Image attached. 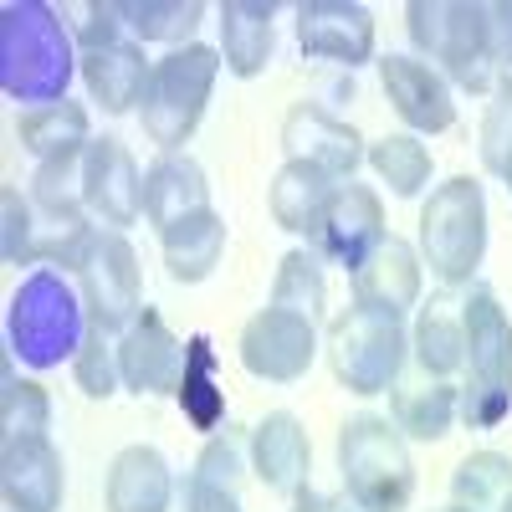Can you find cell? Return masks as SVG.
Wrapping results in <instances>:
<instances>
[{"label":"cell","instance_id":"1","mask_svg":"<svg viewBox=\"0 0 512 512\" xmlns=\"http://www.w3.org/2000/svg\"><path fill=\"white\" fill-rule=\"evenodd\" d=\"M461 328H466V390L456 420H466V431H497L512 415V318L492 287L472 282L461 287Z\"/></svg>","mask_w":512,"mask_h":512},{"label":"cell","instance_id":"2","mask_svg":"<svg viewBox=\"0 0 512 512\" xmlns=\"http://www.w3.org/2000/svg\"><path fill=\"white\" fill-rule=\"evenodd\" d=\"M405 31L420 62H431L451 88L461 93L497 88V67L487 52V6H477V0H410Z\"/></svg>","mask_w":512,"mask_h":512},{"label":"cell","instance_id":"3","mask_svg":"<svg viewBox=\"0 0 512 512\" xmlns=\"http://www.w3.org/2000/svg\"><path fill=\"white\" fill-rule=\"evenodd\" d=\"M420 262L441 287H472L487 256V195L472 175H451L420 205Z\"/></svg>","mask_w":512,"mask_h":512},{"label":"cell","instance_id":"4","mask_svg":"<svg viewBox=\"0 0 512 512\" xmlns=\"http://www.w3.org/2000/svg\"><path fill=\"white\" fill-rule=\"evenodd\" d=\"M221 52L205 47V41H190V47H175L154 62L149 93L139 103L144 134L149 144H159V154H185V144L195 139V128L205 118V103L216 93L221 77Z\"/></svg>","mask_w":512,"mask_h":512},{"label":"cell","instance_id":"5","mask_svg":"<svg viewBox=\"0 0 512 512\" xmlns=\"http://www.w3.org/2000/svg\"><path fill=\"white\" fill-rule=\"evenodd\" d=\"M323 349H328L333 379L349 395H390L410 364V333H405V318L354 303L328 323Z\"/></svg>","mask_w":512,"mask_h":512},{"label":"cell","instance_id":"6","mask_svg":"<svg viewBox=\"0 0 512 512\" xmlns=\"http://www.w3.org/2000/svg\"><path fill=\"white\" fill-rule=\"evenodd\" d=\"M338 472L344 487L379 512H400L415 497V461L410 441L390 415H354L338 425Z\"/></svg>","mask_w":512,"mask_h":512},{"label":"cell","instance_id":"7","mask_svg":"<svg viewBox=\"0 0 512 512\" xmlns=\"http://www.w3.org/2000/svg\"><path fill=\"white\" fill-rule=\"evenodd\" d=\"M72 52L52 6H6V93L57 103L67 98Z\"/></svg>","mask_w":512,"mask_h":512},{"label":"cell","instance_id":"8","mask_svg":"<svg viewBox=\"0 0 512 512\" xmlns=\"http://www.w3.org/2000/svg\"><path fill=\"white\" fill-rule=\"evenodd\" d=\"M77 292H82V318L103 333H123L144 313V277H139V251L128 246L123 231L98 226L88 251L77 262Z\"/></svg>","mask_w":512,"mask_h":512},{"label":"cell","instance_id":"9","mask_svg":"<svg viewBox=\"0 0 512 512\" xmlns=\"http://www.w3.org/2000/svg\"><path fill=\"white\" fill-rule=\"evenodd\" d=\"M72 292L67 282H57L52 272L31 277L16 303H11V344L21 359L31 364H62V354H77L82 333H88V318L72 313Z\"/></svg>","mask_w":512,"mask_h":512},{"label":"cell","instance_id":"10","mask_svg":"<svg viewBox=\"0 0 512 512\" xmlns=\"http://www.w3.org/2000/svg\"><path fill=\"white\" fill-rule=\"evenodd\" d=\"M236 354H241V369L251 379L297 384V379H308V369L318 359V323L297 318L287 308H262L246 318Z\"/></svg>","mask_w":512,"mask_h":512},{"label":"cell","instance_id":"11","mask_svg":"<svg viewBox=\"0 0 512 512\" xmlns=\"http://www.w3.org/2000/svg\"><path fill=\"white\" fill-rule=\"evenodd\" d=\"M287 164H308V169H323L328 180H354V169L364 164V139L359 128L333 118L323 103H292L287 118H282V134H277Z\"/></svg>","mask_w":512,"mask_h":512},{"label":"cell","instance_id":"12","mask_svg":"<svg viewBox=\"0 0 512 512\" xmlns=\"http://www.w3.org/2000/svg\"><path fill=\"white\" fill-rule=\"evenodd\" d=\"M118 364H123V390L180 395L185 369H190V344H180V338L169 333V323L154 308H144L118 333Z\"/></svg>","mask_w":512,"mask_h":512},{"label":"cell","instance_id":"13","mask_svg":"<svg viewBox=\"0 0 512 512\" xmlns=\"http://www.w3.org/2000/svg\"><path fill=\"white\" fill-rule=\"evenodd\" d=\"M379 88L390 98V108L400 113V123L410 134H446L456 123V88L420 57H405V52H390L379 57Z\"/></svg>","mask_w":512,"mask_h":512},{"label":"cell","instance_id":"14","mask_svg":"<svg viewBox=\"0 0 512 512\" xmlns=\"http://www.w3.org/2000/svg\"><path fill=\"white\" fill-rule=\"evenodd\" d=\"M297 47L313 62L354 72L374 62V16L359 0H303L297 6Z\"/></svg>","mask_w":512,"mask_h":512},{"label":"cell","instance_id":"15","mask_svg":"<svg viewBox=\"0 0 512 512\" xmlns=\"http://www.w3.org/2000/svg\"><path fill=\"white\" fill-rule=\"evenodd\" d=\"M82 205L108 231H128L144 216V175L118 139H93L82 154Z\"/></svg>","mask_w":512,"mask_h":512},{"label":"cell","instance_id":"16","mask_svg":"<svg viewBox=\"0 0 512 512\" xmlns=\"http://www.w3.org/2000/svg\"><path fill=\"white\" fill-rule=\"evenodd\" d=\"M384 236H390V231H384V200H379V190L344 180L338 195H333V205H328V216H323V231L313 236V251L354 272Z\"/></svg>","mask_w":512,"mask_h":512},{"label":"cell","instance_id":"17","mask_svg":"<svg viewBox=\"0 0 512 512\" xmlns=\"http://www.w3.org/2000/svg\"><path fill=\"white\" fill-rule=\"evenodd\" d=\"M420 282H425V262L420 251L400 236H384L364 262L354 267V303L405 318L410 308H420Z\"/></svg>","mask_w":512,"mask_h":512},{"label":"cell","instance_id":"18","mask_svg":"<svg viewBox=\"0 0 512 512\" xmlns=\"http://www.w3.org/2000/svg\"><path fill=\"white\" fill-rule=\"evenodd\" d=\"M251 477L277 497H292L313 482V441L297 415L272 410L251 425Z\"/></svg>","mask_w":512,"mask_h":512},{"label":"cell","instance_id":"19","mask_svg":"<svg viewBox=\"0 0 512 512\" xmlns=\"http://www.w3.org/2000/svg\"><path fill=\"white\" fill-rule=\"evenodd\" d=\"M62 451L47 436H21L0 446V502L26 512H57L62 507Z\"/></svg>","mask_w":512,"mask_h":512},{"label":"cell","instance_id":"20","mask_svg":"<svg viewBox=\"0 0 512 512\" xmlns=\"http://www.w3.org/2000/svg\"><path fill=\"white\" fill-rule=\"evenodd\" d=\"M210 210V185H205V169L190 154H159L144 169V221L164 236L169 226H180L190 216Z\"/></svg>","mask_w":512,"mask_h":512},{"label":"cell","instance_id":"21","mask_svg":"<svg viewBox=\"0 0 512 512\" xmlns=\"http://www.w3.org/2000/svg\"><path fill=\"white\" fill-rule=\"evenodd\" d=\"M154 62L144 57V47L134 36L113 41L103 52H82V82H88V98L103 113H134L149 93Z\"/></svg>","mask_w":512,"mask_h":512},{"label":"cell","instance_id":"22","mask_svg":"<svg viewBox=\"0 0 512 512\" xmlns=\"http://www.w3.org/2000/svg\"><path fill=\"white\" fill-rule=\"evenodd\" d=\"M103 507L108 512H169L175 507V477H169V461L154 446H123L108 461Z\"/></svg>","mask_w":512,"mask_h":512},{"label":"cell","instance_id":"23","mask_svg":"<svg viewBox=\"0 0 512 512\" xmlns=\"http://www.w3.org/2000/svg\"><path fill=\"white\" fill-rule=\"evenodd\" d=\"M410 359L420 374L451 379L466 369V328H461V287H446L441 297L420 303L415 328H410Z\"/></svg>","mask_w":512,"mask_h":512},{"label":"cell","instance_id":"24","mask_svg":"<svg viewBox=\"0 0 512 512\" xmlns=\"http://www.w3.org/2000/svg\"><path fill=\"white\" fill-rule=\"evenodd\" d=\"M221 62L231 77H262L277 47V6L272 0H226L221 6Z\"/></svg>","mask_w":512,"mask_h":512},{"label":"cell","instance_id":"25","mask_svg":"<svg viewBox=\"0 0 512 512\" xmlns=\"http://www.w3.org/2000/svg\"><path fill=\"white\" fill-rule=\"evenodd\" d=\"M338 185L344 180H328L323 169H308V164H282L272 185H267V210H272V221L292 236H313L323 231V216H328V205L338 195Z\"/></svg>","mask_w":512,"mask_h":512},{"label":"cell","instance_id":"26","mask_svg":"<svg viewBox=\"0 0 512 512\" xmlns=\"http://www.w3.org/2000/svg\"><path fill=\"white\" fill-rule=\"evenodd\" d=\"M16 139H21V149H26L36 164L77 159V154H88V144H93V123H88V108L72 103V98L31 103V108L16 118Z\"/></svg>","mask_w":512,"mask_h":512},{"label":"cell","instance_id":"27","mask_svg":"<svg viewBox=\"0 0 512 512\" xmlns=\"http://www.w3.org/2000/svg\"><path fill=\"white\" fill-rule=\"evenodd\" d=\"M456 410H461V390L451 379H431V374H415L390 390V420L400 425L405 441H441L451 436L456 425Z\"/></svg>","mask_w":512,"mask_h":512},{"label":"cell","instance_id":"28","mask_svg":"<svg viewBox=\"0 0 512 512\" xmlns=\"http://www.w3.org/2000/svg\"><path fill=\"white\" fill-rule=\"evenodd\" d=\"M159 251H164L169 277H175L180 287H195V282H205L210 272L221 267V256H226V221L216 216V210H200V216L169 226L159 236Z\"/></svg>","mask_w":512,"mask_h":512},{"label":"cell","instance_id":"29","mask_svg":"<svg viewBox=\"0 0 512 512\" xmlns=\"http://www.w3.org/2000/svg\"><path fill=\"white\" fill-rule=\"evenodd\" d=\"M369 169L379 175V185H390L395 200H415L425 185H431V169H436V154L420 134H384L369 144Z\"/></svg>","mask_w":512,"mask_h":512},{"label":"cell","instance_id":"30","mask_svg":"<svg viewBox=\"0 0 512 512\" xmlns=\"http://www.w3.org/2000/svg\"><path fill=\"white\" fill-rule=\"evenodd\" d=\"M451 507L461 512H507L512 507V456L472 451L451 472Z\"/></svg>","mask_w":512,"mask_h":512},{"label":"cell","instance_id":"31","mask_svg":"<svg viewBox=\"0 0 512 512\" xmlns=\"http://www.w3.org/2000/svg\"><path fill=\"white\" fill-rule=\"evenodd\" d=\"M272 308H287L308 323H323V308H328V277H323V256L313 246H297L277 262V277H272Z\"/></svg>","mask_w":512,"mask_h":512},{"label":"cell","instance_id":"32","mask_svg":"<svg viewBox=\"0 0 512 512\" xmlns=\"http://www.w3.org/2000/svg\"><path fill=\"white\" fill-rule=\"evenodd\" d=\"M123 21H128V36H134L139 47L164 41V47L175 52V47H190L195 41V26L205 21V6L200 0H128Z\"/></svg>","mask_w":512,"mask_h":512},{"label":"cell","instance_id":"33","mask_svg":"<svg viewBox=\"0 0 512 512\" xmlns=\"http://www.w3.org/2000/svg\"><path fill=\"white\" fill-rule=\"evenodd\" d=\"M72 379H77V390L88 395V400H113L123 390V364H118V338L93 328L82 333V344L72 354Z\"/></svg>","mask_w":512,"mask_h":512},{"label":"cell","instance_id":"34","mask_svg":"<svg viewBox=\"0 0 512 512\" xmlns=\"http://www.w3.org/2000/svg\"><path fill=\"white\" fill-rule=\"evenodd\" d=\"M52 431V400L36 379H16L6 364V390H0V441H21V436H47Z\"/></svg>","mask_w":512,"mask_h":512},{"label":"cell","instance_id":"35","mask_svg":"<svg viewBox=\"0 0 512 512\" xmlns=\"http://www.w3.org/2000/svg\"><path fill=\"white\" fill-rule=\"evenodd\" d=\"M180 405L190 410V420L200 431L216 436L221 431V395H216V354H210V338L195 333L190 338V369H185V384H180Z\"/></svg>","mask_w":512,"mask_h":512},{"label":"cell","instance_id":"36","mask_svg":"<svg viewBox=\"0 0 512 512\" xmlns=\"http://www.w3.org/2000/svg\"><path fill=\"white\" fill-rule=\"evenodd\" d=\"M246 472H251V436L221 425L195 456V477L210 482V487H226V492H241L246 487Z\"/></svg>","mask_w":512,"mask_h":512},{"label":"cell","instance_id":"37","mask_svg":"<svg viewBox=\"0 0 512 512\" xmlns=\"http://www.w3.org/2000/svg\"><path fill=\"white\" fill-rule=\"evenodd\" d=\"M477 149H482V169H487V175H502L507 159H512V72L497 77L492 103H487V113H482V139H477Z\"/></svg>","mask_w":512,"mask_h":512},{"label":"cell","instance_id":"38","mask_svg":"<svg viewBox=\"0 0 512 512\" xmlns=\"http://www.w3.org/2000/svg\"><path fill=\"white\" fill-rule=\"evenodd\" d=\"M67 11L82 16V21H72V36L82 52H103L113 41H123V31H128L123 0H82V6H67Z\"/></svg>","mask_w":512,"mask_h":512},{"label":"cell","instance_id":"39","mask_svg":"<svg viewBox=\"0 0 512 512\" xmlns=\"http://www.w3.org/2000/svg\"><path fill=\"white\" fill-rule=\"evenodd\" d=\"M26 195L41 200V205H57V210H88V205H82V154H77V159L36 164Z\"/></svg>","mask_w":512,"mask_h":512},{"label":"cell","instance_id":"40","mask_svg":"<svg viewBox=\"0 0 512 512\" xmlns=\"http://www.w3.org/2000/svg\"><path fill=\"white\" fill-rule=\"evenodd\" d=\"M26 221H31V200L16 185H6L0 190V256L11 267H26Z\"/></svg>","mask_w":512,"mask_h":512},{"label":"cell","instance_id":"41","mask_svg":"<svg viewBox=\"0 0 512 512\" xmlns=\"http://www.w3.org/2000/svg\"><path fill=\"white\" fill-rule=\"evenodd\" d=\"M487 52L497 77L512 72V0H492L487 6Z\"/></svg>","mask_w":512,"mask_h":512},{"label":"cell","instance_id":"42","mask_svg":"<svg viewBox=\"0 0 512 512\" xmlns=\"http://www.w3.org/2000/svg\"><path fill=\"white\" fill-rule=\"evenodd\" d=\"M180 502H185V512H246V507H241V492L210 487V482H200L195 472L185 477V487H180Z\"/></svg>","mask_w":512,"mask_h":512},{"label":"cell","instance_id":"43","mask_svg":"<svg viewBox=\"0 0 512 512\" xmlns=\"http://www.w3.org/2000/svg\"><path fill=\"white\" fill-rule=\"evenodd\" d=\"M287 512H328V497H318V487L308 482V487L292 492V507H287Z\"/></svg>","mask_w":512,"mask_h":512},{"label":"cell","instance_id":"44","mask_svg":"<svg viewBox=\"0 0 512 512\" xmlns=\"http://www.w3.org/2000/svg\"><path fill=\"white\" fill-rule=\"evenodd\" d=\"M328 512H379L374 502H364V497H354L349 487L338 492V497H328Z\"/></svg>","mask_w":512,"mask_h":512},{"label":"cell","instance_id":"45","mask_svg":"<svg viewBox=\"0 0 512 512\" xmlns=\"http://www.w3.org/2000/svg\"><path fill=\"white\" fill-rule=\"evenodd\" d=\"M502 180H507V190H512V159H507V169H502Z\"/></svg>","mask_w":512,"mask_h":512},{"label":"cell","instance_id":"46","mask_svg":"<svg viewBox=\"0 0 512 512\" xmlns=\"http://www.w3.org/2000/svg\"><path fill=\"white\" fill-rule=\"evenodd\" d=\"M0 512H26V507H11V502H0Z\"/></svg>","mask_w":512,"mask_h":512},{"label":"cell","instance_id":"47","mask_svg":"<svg viewBox=\"0 0 512 512\" xmlns=\"http://www.w3.org/2000/svg\"><path fill=\"white\" fill-rule=\"evenodd\" d=\"M441 512H461V507H441Z\"/></svg>","mask_w":512,"mask_h":512},{"label":"cell","instance_id":"48","mask_svg":"<svg viewBox=\"0 0 512 512\" xmlns=\"http://www.w3.org/2000/svg\"><path fill=\"white\" fill-rule=\"evenodd\" d=\"M507 512H512V507H507Z\"/></svg>","mask_w":512,"mask_h":512}]
</instances>
